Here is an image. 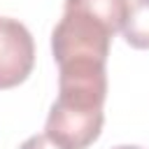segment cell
<instances>
[{"mask_svg": "<svg viewBox=\"0 0 149 149\" xmlns=\"http://www.w3.org/2000/svg\"><path fill=\"white\" fill-rule=\"evenodd\" d=\"M102 121L105 114L100 105L58 95L49 109L44 133L63 149H86L98 140L102 130Z\"/></svg>", "mask_w": 149, "mask_h": 149, "instance_id": "obj_2", "label": "cell"}, {"mask_svg": "<svg viewBox=\"0 0 149 149\" xmlns=\"http://www.w3.org/2000/svg\"><path fill=\"white\" fill-rule=\"evenodd\" d=\"M19 149H63V147L56 144L47 133H42V135H33V137H28Z\"/></svg>", "mask_w": 149, "mask_h": 149, "instance_id": "obj_6", "label": "cell"}, {"mask_svg": "<svg viewBox=\"0 0 149 149\" xmlns=\"http://www.w3.org/2000/svg\"><path fill=\"white\" fill-rule=\"evenodd\" d=\"M128 0H65V12H79L102 23L112 35L123 30L128 19Z\"/></svg>", "mask_w": 149, "mask_h": 149, "instance_id": "obj_4", "label": "cell"}, {"mask_svg": "<svg viewBox=\"0 0 149 149\" xmlns=\"http://www.w3.org/2000/svg\"><path fill=\"white\" fill-rule=\"evenodd\" d=\"M112 33L95 19L79 12H63V19L51 33V51L61 65L98 63L105 65L109 56Z\"/></svg>", "mask_w": 149, "mask_h": 149, "instance_id": "obj_1", "label": "cell"}, {"mask_svg": "<svg viewBox=\"0 0 149 149\" xmlns=\"http://www.w3.org/2000/svg\"><path fill=\"white\" fill-rule=\"evenodd\" d=\"M121 33L133 49H149V0H133Z\"/></svg>", "mask_w": 149, "mask_h": 149, "instance_id": "obj_5", "label": "cell"}, {"mask_svg": "<svg viewBox=\"0 0 149 149\" xmlns=\"http://www.w3.org/2000/svg\"><path fill=\"white\" fill-rule=\"evenodd\" d=\"M35 63V44L28 28L16 19H0V88L26 81Z\"/></svg>", "mask_w": 149, "mask_h": 149, "instance_id": "obj_3", "label": "cell"}, {"mask_svg": "<svg viewBox=\"0 0 149 149\" xmlns=\"http://www.w3.org/2000/svg\"><path fill=\"white\" fill-rule=\"evenodd\" d=\"M114 149H142V147H135V144H121V147H114Z\"/></svg>", "mask_w": 149, "mask_h": 149, "instance_id": "obj_7", "label": "cell"}]
</instances>
